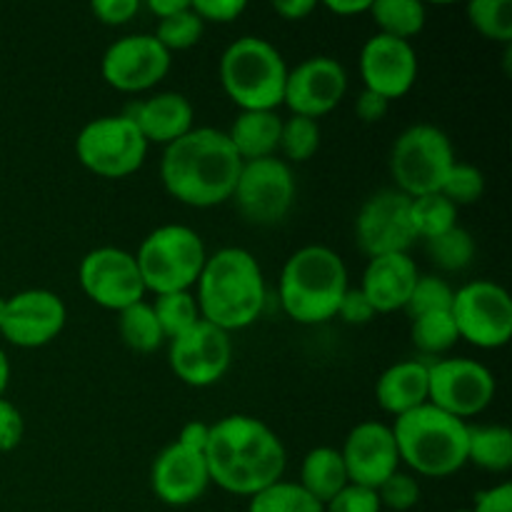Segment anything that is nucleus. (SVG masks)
Here are the masks:
<instances>
[{"label":"nucleus","mask_w":512,"mask_h":512,"mask_svg":"<svg viewBox=\"0 0 512 512\" xmlns=\"http://www.w3.org/2000/svg\"><path fill=\"white\" fill-rule=\"evenodd\" d=\"M10 383V360L5 355V350L0 348V398H5V390Z\"/></svg>","instance_id":"obj_52"},{"label":"nucleus","mask_w":512,"mask_h":512,"mask_svg":"<svg viewBox=\"0 0 512 512\" xmlns=\"http://www.w3.org/2000/svg\"><path fill=\"white\" fill-rule=\"evenodd\" d=\"M203 455L210 483L240 498H253L283 480L288 463L278 433L263 420L243 413L225 415L210 425Z\"/></svg>","instance_id":"obj_1"},{"label":"nucleus","mask_w":512,"mask_h":512,"mask_svg":"<svg viewBox=\"0 0 512 512\" xmlns=\"http://www.w3.org/2000/svg\"><path fill=\"white\" fill-rule=\"evenodd\" d=\"M5 310H8V298H3V295H0V328H3Z\"/></svg>","instance_id":"obj_53"},{"label":"nucleus","mask_w":512,"mask_h":512,"mask_svg":"<svg viewBox=\"0 0 512 512\" xmlns=\"http://www.w3.org/2000/svg\"><path fill=\"white\" fill-rule=\"evenodd\" d=\"M450 315L460 340L480 350L505 348L512 338V300L503 285L473 280L455 290Z\"/></svg>","instance_id":"obj_10"},{"label":"nucleus","mask_w":512,"mask_h":512,"mask_svg":"<svg viewBox=\"0 0 512 512\" xmlns=\"http://www.w3.org/2000/svg\"><path fill=\"white\" fill-rule=\"evenodd\" d=\"M200 318L225 333L245 330L263 315L268 300L263 268L245 248H220L208 255L193 288Z\"/></svg>","instance_id":"obj_3"},{"label":"nucleus","mask_w":512,"mask_h":512,"mask_svg":"<svg viewBox=\"0 0 512 512\" xmlns=\"http://www.w3.org/2000/svg\"><path fill=\"white\" fill-rule=\"evenodd\" d=\"M345 93L348 73L343 63L330 55H313L288 70L283 105H288L290 115L318 120L333 113L343 103Z\"/></svg>","instance_id":"obj_17"},{"label":"nucleus","mask_w":512,"mask_h":512,"mask_svg":"<svg viewBox=\"0 0 512 512\" xmlns=\"http://www.w3.org/2000/svg\"><path fill=\"white\" fill-rule=\"evenodd\" d=\"M420 278V270L408 253L380 255L365 265L360 293L368 298L375 315L398 313L408 305L410 293Z\"/></svg>","instance_id":"obj_22"},{"label":"nucleus","mask_w":512,"mask_h":512,"mask_svg":"<svg viewBox=\"0 0 512 512\" xmlns=\"http://www.w3.org/2000/svg\"><path fill=\"white\" fill-rule=\"evenodd\" d=\"M148 148V140L125 113L93 118L75 138V155L80 165L108 180L138 173L148 158Z\"/></svg>","instance_id":"obj_9"},{"label":"nucleus","mask_w":512,"mask_h":512,"mask_svg":"<svg viewBox=\"0 0 512 512\" xmlns=\"http://www.w3.org/2000/svg\"><path fill=\"white\" fill-rule=\"evenodd\" d=\"M295 173L283 158L250 160L243 163L235 183V208L253 225H278L295 203Z\"/></svg>","instance_id":"obj_12"},{"label":"nucleus","mask_w":512,"mask_h":512,"mask_svg":"<svg viewBox=\"0 0 512 512\" xmlns=\"http://www.w3.org/2000/svg\"><path fill=\"white\" fill-rule=\"evenodd\" d=\"M370 3H373V0H325V8H328L333 15L345 18V15L368 13Z\"/></svg>","instance_id":"obj_50"},{"label":"nucleus","mask_w":512,"mask_h":512,"mask_svg":"<svg viewBox=\"0 0 512 512\" xmlns=\"http://www.w3.org/2000/svg\"><path fill=\"white\" fill-rule=\"evenodd\" d=\"M368 13L373 15L378 33L408 40V43L415 35L423 33L428 23V10L420 0H373Z\"/></svg>","instance_id":"obj_28"},{"label":"nucleus","mask_w":512,"mask_h":512,"mask_svg":"<svg viewBox=\"0 0 512 512\" xmlns=\"http://www.w3.org/2000/svg\"><path fill=\"white\" fill-rule=\"evenodd\" d=\"M495 375L470 358H440L428 363V403L468 423L493 405Z\"/></svg>","instance_id":"obj_11"},{"label":"nucleus","mask_w":512,"mask_h":512,"mask_svg":"<svg viewBox=\"0 0 512 512\" xmlns=\"http://www.w3.org/2000/svg\"><path fill=\"white\" fill-rule=\"evenodd\" d=\"M68 308L53 290L30 288L8 298L0 335L15 348H43L53 343L65 328Z\"/></svg>","instance_id":"obj_18"},{"label":"nucleus","mask_w":512,"mask_h":512,"mask_svg":"<svg viewBox=\"0 0 512 512\" xmlns=\"http://www.w3.org/2000/svg\"><path fill=\"white\" fill-rule=\"evenodd\" d=\"M243 160L218 128H193L165 145L160 180L170 198L188 208H215L233 198Z\"/></svg>","instance_id":"obj_2"},{"label":"nucleus","mask_w":512,"mask_h":512,"mask_svg":"<svg viewBox=\"0 0 512 512\" xmlns=\"http://www.w3.org/2000/svg\"><path fill=\"white\" fill-rule=\"evenodd\" d=\"M150 488L160 503L170 508H185L193 505L208 493L210 473L205 465L203 453L170 443L160 450L150 468Z\"/></svg>","instance_id":"obj_21"},{"label":"nucleus","mask_w":512,"mask_h":512,"mask_svg":"<svg viewBox=\"0 0 512 512\" xmlns=\"http://www.w3.org/2000/svg\"><path fill=\"white\" fill-rule=\"evenodd\" d=\"M470 512H512V483H500L488 490H480Z\"/></svg>","instance_id":"obj_46"},{"label":"nucleus","mask_w":512,"mask_h":512,"mask_svg":"<svg viewBox=\"0 0 512 512\" xmlns=\"http://www.w3.org/2000/svg\"><path fill=\"white\" fill-rule=\"evenodd\" d=\"M468 20L480 35L500 43L512 40V0H473L468 3Z\"/></svg>","instance_id":"obj_36"},{"label":"nucleus","mask_w":512,"mask_h":512,"mask_svg":"<svg viewBox=\"0 0 512 512\" xmlns=\"http://www.w3.org/2000/svg\"><path fill=\"white\" fill-rule=\"evenodd\" d=\"M453 298L455 290L448 280L440 278V275H420L413 293H410L408 305H405V313L410 315V320L428 313H445L453 305Z\"/></svg>","instance_id":"obj_38"},{"label":"nucleus","mask_w":512,"mask_h":512,"mask_svg":"<svg viewBox=\"0 0 512 512\" xmlns=\"http://www.w3.org/2000/svg\"><path fill=\"white\" fill-rule=\"evenodd\" d=\"M410 223V198L388 188L370 195L355 215V243L368 258L408 253L415 243Z\"/></svg>","instance_id":"obj_15"},{"label":"nucleus","mask_w":512,"mask_h":512,"mask_svg":"<svg viewBox=\"0 0 512 512\" xmlns=\"http://www.w3.org/2000/svg\"><path fill=\"white\" fill-rule=\"evenodd\" d=\"M118 333L125 348L135 350V353H155L165 343V335L148 300H140L118 313Z\"/></svg>","instance_id":"obj_29"},{"label":"nucleus","mask_w":512,"mask_h":512,"mask_svg":"<svg viewBox=\"0 0 512 512\" xmlns=\"http://www.w3.org/2000/svg\"><path fill=\"white\" fill-rule=\"evenodd\" d=\"M208 438H210V423H203V420H190V423L183 425V430H180L175 443L193 450V453H205Z\"/></svg>","instance_id":"obj_48"},{"label":"nucleus","mask_w":512,"mask_h":512,"mask_svg":"<svg viewBox=\"0 0 512 512\" xmlns=\"http://www.w3.org/2000/svg\"><path fill=\"white\" fill-rule=\"evenodd\" d=\"M375 400L393 418L428 403V360H400L383 370L375 383Z\"/></svg>","instance_id":"obj_24"},{"label":"nucleus","mask_w":512,"mask_h":512,"mask_svg":"<svg viewBox=\"0 0 512 512\" xmlns=\"http://www.w3.org/2000/svg\"><path fill=\"white\" fill-rule=\"evenodd\" d=\"M358 65L365 90L383 95L390 103L408 95L418 80V53L413 43L383 33L365 40Z\"/></svg>","instance_id":"obj_19"},{"label":"nucleus","mask_w":512,"mask_h":512,"mask_svg":"<svg viewBox=\"0 0 512 512\" xmlns=\"http://www.w3.org/2000/svg\"><path fill=\"white\" fill-rule=\"evenodd\" d=\"M325 512H383V508L373 488L348 483L330 503H325Z\"/></svg>","instance_id":"obj_41"},{"label":"nucleus","mask_w":512,"mask_h":512,"mask_svg":"<svg viewBox=\"0 0 512 512\" xmlns=\"http://www.w3.org/2000/svg\"><path fill=\"white\" fill-rule=\"evenodd\" d=\"M125 115L138 125L143 138L155 145H170L195 128V108L188 95L165 90L145 100H135L125 108Z\"/></svg>","instance_id":"obj_23"},{"label":"nucleus","mask_w":512,"mask_h":512,"mask_svg":"<svg viewBox=\"0 0 512 512\" xmlns=\"http://www.w3.org/2000/svg\"><path fill=\"white\" fill-rule=\"evenodd\" d=\"M348 290L345 260L328 245H305L295 250L280 270L278 300L300 325L333 320Z\"/></svg>","instance_id":"obj_4"},{"label":"nucleus","mask_w":512,"mask_h":512,"mask_svg":"<svg viewBox=\"0 0 512 512\" xmlns=\"http://www.w3.org/2000/svg\"><path fill=\"white\" fill-rule=\"evenodd\" d=\"M283 118L275 110H240L228 135L230 145L243 163L273 158L280 145Z\"/></svg>","instance_id":"obj_25"},{"label":"nucleus","mask_w":512,"mask_h":512,"mask_svg":"<svg viewBox=\"0 0 512 512\" xmlns=\"http://www.w3.org/2000/svg\"><path fill=\"white\" fill-rule=\"evenodd\" d=\"M468 463L485 473L503 475L512 468V433L505 425H470Z\"/></svg>","instance_id":"obj_27"},{"label":"nucleus","mask_w":512,"mask_h":512,"mask_svg":"<svg viewBox=\"0 0 512 512\" xmlns=\"http://www.w3.org/2000/svg\"><path fill=\"white\" fill-rule=\"evenodd\" d=\"M335 318H343L348 325H365L375 318V310L370 308L368 298L360 293V288H350L345 298L340 300V308Z\"/></svg>","instance_id":"obj_45"},{"label":"nucleus","mask_w":512,"mask_h":512,"mask_svg":"<svg viewBox=\"0 0 512 512\" xmlns=\"http://www.w3.org/2000/svg\"><path fill=\"white\" fill-rule=\"evenodd\" d=\"M90 10L103 25H125L140 13V3L138 0H95Z\"/></svg>","instance_id":"obj_44"},{"label":"nucleus","mask_w":512,"mask_h":512,"mask_svg":"<svg viewBox=\"0 0 512 512\" xmlns=\"http://www.w3.org/2000/svg\"><path fill=\"white\" fill-rule=\"evenodd\" d=\"M453 165L455 150L448 133L430 123L405 128L390 150V173H393L395 190L408 198L440 193Z\"/></svg>","instance_id":"obj_8"},{"label":"nucleus","mask_w":512,"mask_h":512,"mask_svg":"<svg viewBox=\"0 0 512 512\" xmlns=\"http://www.w3.org/2000/svg\"><path fill=\"white\" fill-rule=\"evenodd\" d=\"M455 512H470V510H455Z\"/></svg>","instance_id":"obj_54"},{"label":"nucleus","mask_w":512,"mask_h":512,"mask_svg":"<svg viewBox=\"0 0 512 512\" xmlns=\"http://www.w3.org/2000/svg\"><path fill=\"white\" fill-rule=\"evenodd\" d=\"M410 223L418 240H433L458 225V208L443 193L410 198Z\"/></svg>","instance_id":"obj_31"},{"label":"nucleus","mask_w":512,"mask_h":512,"mask_svg":"<svg viewBox=\"0 0 512 512\" xmlns=\"http://www.w3.org/2000/svg\"><path fill=\"white\" fill-rule=\"evenodd\" d=\"M320 148V125L318 120L303 118V115H290L283 120L280 128V145L285 163H305L313 158Z\"/></svg>","instance_id":"obj_35"},{"label":"nucleus","mask_w":512,"mask_h":512,"mask_svg":"<svg viewBox=\"0 0 512 512\" xmlns=\"http://www.w3.org/2000/svg\"><path fill=\"white\" fill-rule=\"evenodd\" d=\"M400 465L423 478H448L468 465L470 423L425 403L393 420Z\"/></svg>","instance_id":"obj_5"},{"label":"nucleus","mask_w":512,"mask_h":512,"mask_svg":"<svg viewBox=\"0 0 512 512\" xmlns=\"http://www.w3.org/2000/svg\"><path fill=\"white\" fill-rule=\"evenodd\" d=\"M150 305H153V313L158 318L165 340L178 338V335H183L185 330H190L195 323L203 320L200 318V308L193 290L155 295V300Z\"/></svg>","instance_id":"obj_33"},{"label":"nucleus","mask_w":512,"mask_h":512,"mask_svg":"<svg viewBox=\"0 0 512 512\" xmlns=\"http://www.w3.org/2000/svg\"><path fill=\"white\" fill-rule=\"evenodd\" d=\"M170 370L190 388H210L220 383L233 365V340L215 325L195 323L170 340Z\"/></svg>","instance_id":"obj_16"},{"label":"nucleus","mask_w":512,"mask_h":512,"mask_svg":"<svg viewBox=\"0 0 512 512\" xmlns=\"http://www.w3.org/2000/svg\"><path fill=\"white\" fill-rule=\"evenodd\" d=\"M388 110H390V100H385L383 95L373 93V90L363 88V93H360L358 100H355V113H358V118L368 125L380 123V120L388 115Z\"/></svg>","instance_id":"obj_47"},{"label":"nucleus","mask_w":512,"mask_h":512,"mask_svg":"<svg viewBox=\"0 0 512 512\" xmlns=\"http://www.w3.org/2000/svg\"><path fill=\"white\" fill-rule=\"evenodd\" d=\"M205 33V23L198 18L193 8H185L180 13L170 15V18L158 20V28H155V38L158 43L168 50L170 55L178 53V50H190L193 45L200 43Z\"/></svg>","instance_id":"obj_37"},{"label":"nucleus","mask_w":512,"mask_h":512,"mask_svg":"<svg viewBox=\"0 0 512 512\" xmlns=\"http://www.w3.org/2000/svg\"><path fill=\"white\" fill-rule=\"evenodd\" d=\"M298 483L303 485L318 503H330V500L350 483L340 450L328 448V445H320V448L310 450L303 458V465H300Z\"/></svg>","instance_id":"obj_26"},{"label":"nucleus","mask_w":512,"mask_h":512,"mask_svg":"<svg viewBox=\"0 0 512 512\" xmlns=\"http://www.w3.org/2000/svg\"><path fill=\"white\" fill-rule=\"evenodd\" d=\"M315 8H318L315 0H278L273 3L275 13L285 20H305Z\"/></svg>","instance_id":"obj_49"},{"label":"nucleus","mask_w":512,"mask_h":512,"mask_svg":"<svg viewBox=\"0 0 512 512\" xmlns=\"http://www.w3.org/2000/svg\"><path fill=\"white\" fill-rule=\"evenodd\" d=\"M170 65L173 55L153 33H133L108 45L100 60V73L105 83L120 93H148L168 78Z\"/></svg>","instance_id":"obj_14"},{"label":"nucleus","mask_w":512,"mask_h":512,"mask_svg":"<svg viewBox=\"0 0 512 512\" xmlns=\"http://www.w3.org/2000/svg\"><path fill=\"white\" fill-rule=\"evenodd\" d=\"M248 512H325L308 490L293 480H278L250 498Z\"/></svg>","instance_id":"obj_32"},{"label":"nucleus","mask_w":512,"mask_h":512,"mask_svg":"<svg viewBox=\"0 0 512 512\" xmlns=\"http://www.w3.org/2000/svg\"><path fill=\"white\" fill-rule=\"evenodd\" d=\"M190 8L198 13L203 23H233L245 13L248 3L245 0H190Z\"/></svg>","instance_id":"obj_42"},{"label":"nucleus","mask_w":512,"mask_h":512,"mask_svg":"<svg viewBox=\"0 0 512 512\" xmlns=\"http://www.w3.org/2000/svg\"><path fill=\"white\" fill-rule=\"evenodd\" d=\"M288 63L270 40L243 35L220 55V85L240 110H275L283 105Z\"/></svg>","instance_id":"obj_6"},{"label":"nucleus","mask_w":512,"mask_h":512,"mask_svg":"<svg viewBox=\"0 0 512 512\" xmlns=\"http://www.w3.org/2000/svg\"><path fill=\"white\" fill-rule=\"evenodd\" d=\"M375 493H378L380 508H388L393 512L413 510L415 505L420 503V495H423L420 493V483L415 480V475L403 473V470L390 475Z\"/></svg>","instance_id":"obj_40"},{"label":"nucleus","mask_w":512,"mask_h":512,"mask_svg":"<svg viewBox=\"0 0 512 512\" xmlns=\"http://www.w3.org/2000/svg\"><path fill=\"white\" fill-rule=\"evenodd\" d=\"M348 480L363 488L378 490L400 470V453L393 428L380 420H363L355 425L340 448Z\"/></svg>","instance_id":"obj_20"},{"label":"nucleus","mask_w":512,"mask_h":512,"mask_svg":"<svg viewBox=\"0 0 512 512\" xmlns=\"http://www.w3.org/2000/svg\"><path fill=\"white\" fill-rule=\"evenodd\" d=\"M78 280L83 293L95 305L113 313H123L125 308L140 303L148 295L135 255L113 245L85 253V258L80 260Z\"/></svg>","instance_id":"obj_13"},{"label":"nucleus","mask_w":512,"mask_h":512,"mask_svg":"<svg viewBox=\"0 0 512 512\" xmlns=\"http://www.w3.org/2000/svg\"><path fill=\"white\" fill-rule=\"evenodd\" d=\"M410 338H413L415 350L430 363V360L445 358V353H450L458 345L460 335L453 315H450V310H445V313H428L413 318Z\"/></svg>","instance_id":"obj_30"},{"label":"nucleus","mask_w":512,"mask_h":512,"mask_svg":"<svg viewBox=\"0 0 512 512\" xmlns=\"http://www.w3.org/2000/svg\"><path fill=\"white\" fill-rule=\"evenodd\" d=\"M190 8V0H150L148 10L155 15L158 20L170 18V15L180 13V10Z\"/></svg>","instance_id":"obj_51"},{"label":"nucleus","mask_w":512,"mask_h":512,"mask_svg":"<svg viewBox=\"0 0 512 512\" xmlns=\"http://www.w3.org/2000/svg\"><path fill=\"white\" fill-rule=\"evenodd\" d=\"M430 260L445 273H460L468 268L475 258V238L465 228L455 225L448 233L425 243Z\"/></svg>","instance_id":"obj_34"},{"label":"nucleus","mask_w":512,"mask_h":512,"mask_svg":"<svg viewBox=\"0 0 512 512\" xmlns=\"http://www.w3.org/2000/svg\"><path fill=\"white\" fill-rule=\"evenodd\" d=\"M25 433V420L10 400L0 398V453H10L20 445Z\"/></svg>","instance_id":"obj_43"},{"label":"nucleus","mask_w":512,"mask_h":512,"mask_svg":"<svg viewBox=\"0 0 512 512\" xmlns=\"http://www.w3.org/2000/svg\"><path fill=\"white\" fill-rule=\"evenodd\" d=\"M208 260L203 238L193 228L168 223L145 235L135 253L140 278L145 290L153 295L183 293L198 283L203 265Z\"/></svg>","instance_id":"obj_7"},{"label":"nucleus","mask_w":512,"mask_h":512,"mask_svg":"<svg viewBox=\"0 0 512 512\" xmlns=\"http://www.w3.org/2000/svg\"><path fill=\"white\" fill-rule=\"evenodd\" d=\"M440 193H443L455 208H460V205H473L483 198L485 175L480 173V168H475V165L458 163V160H455V165L450 168Z\"/></svg>","instance_id":"obj_39"}]
</instances>
